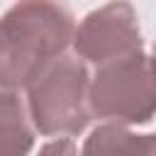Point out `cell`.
Segmentation results:
<instances>
[{
    "label": "cell",
    "mask_w": 156,
    "mask_h": 156,
    "mask_svg": "<svg viewBox=\"0 0 156 156\" xmlns=\"http://www.w3.org/2000/svg\"><path fill=\"white\" fill-rule=\"evenodd\" d=\"M73 15L61 0H17L0 17V88H29L73 39Z\"/></svg>",
    "instance_id": "1"
},
{
    "label": "cell",
    "mask_w": 156,
    "mask_h": 156,
    "mask_svg": "<svg viewBox=\"0 0 156 156\" xmlns=\"http://www.w3.org/2000/svg\"><path fill=\"white\" fill-rule=\"evenodd\" d=\"M88 107L90 117L115 124H146L156 115V78L144 49L98 66Z\"/></svg>",
    "instance_id": "2"
},
{
    "label": "cell",
    "mask_w": 156,
    "mask_h": 156,
    "mask_svg": "<svg viewBox=\"0 0 156 156\" xmlns=\"http://www.w3.org/2000/svg\"><path fill=\"white\" fill-rule=\"evenodd\" d=\"M90 76L80 58L58 56L29 88L27 110L32 127L44 134H78L90 122Z\"/></svg>",
    "instance_id": "3"
},
{
    "label": "cell",
    "mask_w": 156,
    "mask_h": 156,
    "mask_svg": "<svg viewBox=\"0 0 156 156\" xmlns=\"http://www.w3.org/2000/svg\"><path fill=\"white\" fill-rule=\"evenodd\" d=\"M73 49L80 61L102 66L112 58L141 51L139 20L129 0H112L83 17L73 32Z\"/></svg>",
    "instance_id": "4"
},
{
    "label": "cell",
    "mask_w": 156,
    "mask_h": 156,
    "mask_svg": "<svg viewBox=\"0 0 156 156\" xmlns=\"http://www.w3.org/2000/svg\"><path fill=\"white\" fill-rule=\"evenodd\" d=\"M156 134H136L124 124H100L90 132L80 156H154Z\"/></svg>",
    "instance_id": "5"
},
{
    "label": "cell",
    "mask_w": 156,
    "mask_h": 156,
    "mask_svg": "<svg viewBox=\"0 0 156 156\" xmlns=\"http://www.w3.org/2000/svg\"><path fill=\"white\" fill-rule=\"evenodd\" d=\"M34 144V129L15 90L0 88V156H27Z\"/></svg>",
    "instance_id": "6"
},
{
    "label": "cell",
    "mask_w": 156,
    "mask_h": 156,
    "mask_svg": "<svg viewBox=\"0 0 156 156\" xmlns=\"http://www.w3.org/2000/svg\"><path fill=\"white\" fill-rule=\"evenodd\" d=\"M39 156H76V144L73 139H56L41 146Z\"/></svg>",
    "instance_id": "7"
},
{
    "label": "cell",
    "mask_w": 156,
    "mask_h": 156,
    "mask_svg": "<svg viewBox=\"0 0 156 156\" xmlns=\"http://www.w3.org/2000/svg\"><path fill=\"white\" fill-rule=\"evenodd\" d=\"M149 61H151V71H154V78H156V49H154V54L149 56Z\"/></svg>",
    "instance_id": "8"
},
{
    "label": "cell",
    "mask_w": 156,
    "mask_h": 156,
    "mask_svg": "<svg viewBox=\"0 0 156 156\" xmlns=\"http://www.w3.org/2000/svg\"><path fill=\"white\" fill-rule=\"evenodd\" d=\"M154 156H156V149H154Z\"/></svg>",
    "instance_id": "9"
}]
</instances>
